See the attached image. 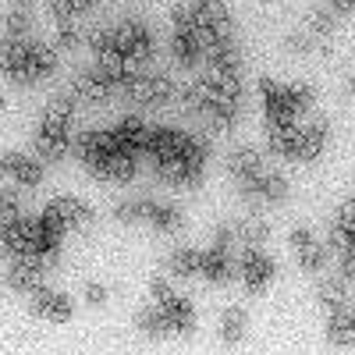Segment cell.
<instances>
[{"instance_id": "8", "label": "cell", "mask_w": 355, "mask_h": 355, "mask_svg": "<svg viewBox=\"0 0 355 355\" xmlns=\"http://www.w3.org/2000/svg\"><path fill=\"white\" fill-rule=\"evenodd\" d=\"M57 71V50L46 43H28V57H25V75L21 82H40L46 75Z\"/></svg>"}, {"instance_id": "56", "label": "cell", "mask_w": 355, "mask_h": 355, "mask_svg": "<svg viewBox=\"0 0 355 355\" xmlns=\"http://www.w3.org/2000/svg\"><path fill=\"white\" fill-rule=\"evenodd\" d=\"M0 110H4V96H0Z\"/></svg>"}, {"instance_id": "50", "label": "cell", "mask_w": 355, "mask_h": 355, "mask_svg": "<svg viewBox=\"0 0 355 355\" xmlns=\"http://www.w3.org/2000/svg\"><path fill=\"white\" fill-rule=\"evenodd\" d=\"M150 288H153V295H157V299H160V302H167V299H171V295H174V291H171V284H167V281H153V284H150Z\"/></svg>"}, {"instance_id": "43", "label": "cell", "mask_w": 355, "mask_h": 355, "mask_svg": "<svg viewBox=\"0 0 355 355\" xmlns=\"http://www.w3.org/2000/svg\"><path fill=\"white\" fill-rule=\"evenodd\" d=\"M206 125H210V132H227V128H234V114L214 110V114H206Z\"/></svg>"}, {"instance_id": "10", "label": "cell", "mask_w": 355, "mask_h": 355, "mask_svg": "<svg viewBox=\"0 0 355 355\" xmlns=\"http://www.w3.org/2000/svg\"><path fill=\"white\" fill-rule=\"evenodd\" d=\"M33 295V313L36 316H46V320H68L75 309H71V299H64V295H57L50 288H33L28 291Z\"/></svg>"}, {"instance_id": "52", "label": "cell", "mask_w": 355, "mask_h": 355, "mask_svg": "<svg viewBox=\"0 0 355 355\" xmlns=\"http://www.w3.org/2000/svg\"><path fill=\"white\" fill-rule=\"evenodd\" d=\"M93 4H96V0H75V8H78V11H89Z\"/></svg>"}, {"instance_id": "12", "label": "cell", "mask_w": 355, "mask_h": 355, "mask_svg": "<svg viewBox=\"0 0 355 355\" xmlns=\"http://www.w3.org/2000/svg\"><path fill=\"white\" fill-rule=\"evenodd\" d=\"M178 146H182V132L174 128H146V153H153V160H174Z\"/></svg>"}, {"instance_id": "2", "label": "cell", "mask_w": 355, "mask_h": 355, "mask_svg": "<svg viewBox=\"0 0 355 355\" xmlns=\"http://www.w3.org/2000/svg\"><path fill=\"white\" fill-rule=\"evenodd\" d=\"M274 270H277L274 259L266 256V252H259V245H249V252L239 256V274L245 281V291H252V295L263 291V284L274 277Z\"/></svg>"}, {"instance_id": "16", "label": "cell", "mask_w": 355, "mask_h": 355, "mask_svg": "<svg viewBox=\"0 0 355 355\" xmlns=\"http://www.w3.org/2000/svg\"><path fill=\"white\" fill-rule=\"evenodd\" d=\"M214 96H217V85L214 82H206V78H199V82H192L189 89H185V107L189 110H196V114H210L214 110Z\"/></svg>"}, {"instance_id": "51", "label": "cell", "mask_w": 355, "mask_h": 355, "mask_svg": "<svg viewBox=\"0 0 355 355\" xmlns=\"http://www.w3.org/2000/svg\"><path fill=\"white\" fill-rule=\"evenodd\" d=\"M355 8V0H334V11L341 15V11H352Z\"/></svg>"}, {"instance_id": "14", "label": "cell", "mask_w": 355, "mask_h": 355, "mask_svg": "<svg viewBox=\"0 0 355 355\" xmlns=\"http://www.w3.org/2000/svg\"><path fill=\"white\" fill-rule=\"evenodd\" d=\"M4 164H8L11 178H15L21 189H36L43 182V167L33 157H25V153H4Z\"/></svg>"}, {"instance_id": "45", "label": "cell", "mask_w": 355, "mask_h": 355, "mask_svg": "<svg viewBox=\"0 0 355 355\" xmlns=\"http://www.w3.org/2000/svg\"><path fill=\"white\" fill-rule=\"evenodd\" d=\"M284 46H288V50H295V53H309V50L316 46V40H309V36H288V40H284Z\"/></svg>"}, {"instance_id": "47", "label": "cell", "mask_w": 355, "mask_h": 355, "mask_svg": "<svg viewBox=\"0 0 355 355\" xmlns=\"http://www.w3.org/2000/svg\"><path fill=\"white\" fill-rule=\"evenodd\" d=\"M291 245H295V249L313 245V231H309V227H295V231H291Z\"/></svg>"}, {"instance_id": "30", "label": "cell", "mask_w": 355, "mask_h": 355, "mask_svg": "<svg viewBox=\"0 0 355 355\" xmlns=\"http://www.w3.org/2000/svg\"><path fill=\"white\" fill-rule=\"evenodd\" d=\"M171 53H174V61L182 64V68H192V64L199 61V50H196L192 36H174V43H171Z\"/></svg>"}, {"instance_id": "53", "label": "cell", "mask_w": 355, "mask_h": 355, "mask_svg": "<svg viewBox=\"0 0 355 355\" xmlns=\"http://www.w3.org/2000/svg\"><path fill=\"white\" fill-rule=\"evenodd\" d=\"M11 171H8V164H4V157H0V178H8Z\"/></svg>"}, {"instance_id": "38", "label": "cell", "mask_w": 355, "mask_h": 355, "mask_svg": "<svg viewBox=\"0 0 355 355\" xmlns=\"http://www.w3.org/2000/svg\"><path fill=\"white\" fill-rule=\"evenodd\" d=\"M266 234H270V227H266V220H249L245 227H242V242L245 245H263L266 242Z\"/></svg>"}, {"instance_id": "4", "label": "cell", "mask_w": 355, "mask_h": 355, "mask_svg": "<svg viewBox=\"0 0 355 355\" xmlns=\"http://www.w3.org/2000/svg\"><path fill=\"white\" fill-rule=\"evenodd\" d=\"M68 96H71L75 103H103V100L114 96V85H110L100 71H85V75L75 78V85L68 89Z\"/></svg>"}, {"instance_id": "13", "label": "cell", "mask_w": 355, "mask_h": 355, "mask_svg": "<svg viewBox=\"0 0 355 355\" xmlns=\"http://www.w3.org/2000/svg\"><path fill=\"white\" fill-rule=\"evenodd\" d=\"M114 139H117V150L121 153H139V150H146V125L139 121V117H121L114 128Z\"/></svg>"}, {"instance_id": "18", "label": "cell", "mask_w": 355, "mask_h": 355, "mask_svg": "<svg viewBox=\"0 0 355 355\" xmlns=\"http://www.w3.org/2000/svg\"><path fill=\"white\" fill-rule=\"evenodd\" d=\"M150 224H153V227H160L164 234H171V231H182L185 217H182V210H178V206L157 202V206H153V214H150Z\"/></svg>"}, {"instance_id": "37", "label": "cell", "mask_w": 355, "mask_h": 355, "mask_svg": "<svg viewBox=\"0 0 355 355\" xmlns=\"http://www.w3.org/2000/svg\"><path fill=\"white\" fill-rule=\"evenodd\" d=\"M242 242V227H234V224H220L217 227V249H224V252H234V245Z\"/></svg>"}, {"instance_id": "28", "label": "cell", "mask_w": 355, "mask_h": 355, "mask_svg": "<svg viewBox=\"0 0 355 355\" xmlns=\"http://www.w3.org/2000/svg\"><path fill=\"white\" fill-rule=\"evenodd\" d=\"M320 150H323V139H316V135H309L306 128H299V139H295L291 157H295V160H316Z\"/></svg>"}, {"instance_id": "36", "label": "cell", "mask_w": 355, "mask_h": 355, "mask_svg": "<svg viewBox=\"0 0 355 355\" xmlns=\"http://www.w3.org/2000/svg\"><path fill=\"white\" fill-rule=\"evenodd\" d=\"M171 25H174V36H192V33H196V18H192V8H174V15H171Z\"/></svg>"}, {"instance_id": "32", "label": "cell", "mask_w": 355, "mask_h": 355, "mask_svg": "<svg viewBox=\"0 0 355 355\" xmlns=\"http://www.w3.org/2000/svg\"><path fill=\"white\" fill-rule=\"evenodd\" d=\"M334 21H338V11H316V15L309 18L313 40H327V36L334 33Z\"/></svg>"}, {"instance_id": "46", "label": "cell", "mask_w": 355, "mask_h": 355, "mask_svg": "<svg viewBox=\"0 0 355 355\" xmlns=\"http://www.w3.org/2000/svg\"><path fill=\"white\" fill-rule=\"evenodd\" d=\"M85 302H89V306H103V302H107V288H103V284H89V288H85Z\"/></svg>"}, {"instance_id": "48", "label": "cell", "mask_w": 355, "mask_h": 355, "mask_svg": "<svg viewBox=\"0 0 355 355\" xmlns=\"http://www.w3.org/2000/svg\"><path fill=\"white\" fill-rule=\"evenodd\" d=\"M309 135H316V139H323V142H327V135H331V121H327V117H316V121L306 128Z\"/></svg>"}, {"instance_id": "17", "label": "cell", "mask_w": 355, "mask_h": 355, "mask_svg": "<svg viewBox=\"0 0 355 355\" xmlns=\"http://www.w3.org/2000/svg\"><path fill=\"white\" fill-rule=\"evenodd\" d=\"M231 174L239 178V182H249V178H259L263 174V157L256 150H234L231 160H227Z\"/></svg>"}, {"instance_id": "20", "label": "cell", "mask_w": 355, "mask_h": 355, "mask_svg": "<svg viewBox=\"0 0 355 355\" xmlns=\"http://www.w3.org/2000/svg\"><path fill=\"white\" fill-rule=\"evenodd\" d=\"M8 284H11L15 291H33V288H40V274H36L28 263H21V259L15 256L11 270H8Z\"/></svg>"}, {"instance_id": "54", "label": "cell", "mask_w": 355, "mask_h": 355, "mask_svg": "<svg viewBox=\"0 0 355 355\" xmlns=\"http://www.w3.org/2000/svg\"><path fill=\"white\" fill-rule=\"evenodd\" d=\"M345 89H348V93L355 96V78H348V82H345Z\"/></svg>"}, {"instance_id": "39", "label": "cell", "mask_w": 355, "mask_h": 355, "mask_svg": "<svg viewBox=\"0 0 355 355\" xmlns=\"http://www.w3.org/2000/svg\"><path fill=\"white\" fill-rule=\"evenodd\" d=\"M114 220H121V224H135V220H146V217H142V199H132V202H121V206H114Z\"/></svg>"}, {"instance_id": "15", "label": "cell", "mask_w": 355, "mask_h": 355, "mask_svg": "<svg viewBox=\"0 0 355 355\" xmlns=\"http://www.w3.org/2000/svg\"><path fill=\"white\" fill-rule=\"evenodd\" d=\"M331 341L334 345H355V309L348 302L331 309Z\"/></svg>"}, {"instance_id": "21", "label": "cell", "mask_w": 355, "mask_h": 355, "mask_svg": "<svg viewBox=\"0 0 355 355\" xmlns=\"http://www.w3.org/2000/svg\"><path fill=\"white\" fill-rule=\"evenodd\" d=\"M295 139H299V128H295V121H291V125H270V150H274L277 157H291Z\"/></svg>"}, {"instance_id": "49", "label": "cell", "mask_w": 355, "mask_h": 355, "mask_svg": "<svg viewBox=\"0 0 355 355\" xmlns=\"http://www.w3.org/2000/svg\"><path fill=\"white\" fill-rule=\"evenodd\" d=\"M338 224H355V199H348L345 206H341V210H338Z\"/></svg>"}, {"instance_id": "55", "label": "cell", "mask_w": 355, "mask_h": 355, "mask_svg": "<svg viewBox=\"0 0 355 355\" xmlns=\"http://www.w3.org/2000/svg\"><path fill=\"white\" fill-rule=\"evenodd\" d=\"M15 4H18V8H28V4H33V0H15Z\"/></svg>"}, {"instance_id": "7", "label": "cell", "mask_w": 355, "mask_h": 355, "mask_svg": "<svg viewBox=\"0 0 355 355\" xmlns=\"http://www.w3.org/2000/svg\"><path fill=\"white\" fill-rule=\"evenodd\" d=\"M71 114H75V100H71V96L53 100V103H50V110L43 114L40 135H50V139H68V128H71Z\"/></svg>"}, {"instance_id": "33", "label": "cell", "mask_w": 355, "mask_h": 355, "mask_svg": "<svg viewBox=\"0 0 355 355\" xmlns=\"http://www.w3.org/2000/svg\"><path fill=\"white\" fill-rule=\"evenodd\" d=\"M25 214H21V206H18V196L15 192H0V224L4 227H11V224H18Z\"/></svg>"}, {"instance_id": "3", "label": "cell", "mask_w": 355, "mask_h": 355, "mask_svg": "<svg viewBox=\"0 0 355 355\" xmlns=\"http://www.w3.org/2000/svg\"><path fill=\"white\" fill-rule=\"evenodd\" d=\"M199 274L214 284H224L239 274V259H234V252H224V249L214 245V249L199 252Z\"/></svg>"}, {"instance_id": "40", "label": "cell", "mask_w": 355, "mask_h": 355, "mask_svg": "<svg viewBox=\"0 0 355 355\" xmlns=\"http://www.w3.org/2000/svg\"><path fill=\"white\" fill-rule=\"evenodd\" d=\"M82 43V33L71 25V21H61V28H57V46H64V50H75Z\"/></svg>"}, {"instance_id": "5", "label": "cell", "mask_w": 355, "mask_h": 355, "mask_svg": "<svg viewBox=\"0 0 355 355\" xmlns=\"http://www.w3.org/2000/svg\"><path fill=\"white\" fill-rule=\"evenodd\" d=\"M160 313H164V327H167V334H192V331H196L192 302L182 299V295H171L167 302H160Z\"/></svg>"}, {"instance_id": "26", "label": "cell", "mask_w": 355, "mask_h": 355, "mask_svg": "<svg viewBox=\"0 0 355 355\" xmlns=\"http://www.w3.org/2000/svg\"><path fill=\"white\" fill-rule=\"evenodd\" d=\"M259 192H263L266 202H281L288 196V182H284L281 174H274V171H263L259 174Z\"/></svg>"}, {"instance_id": "23", "label": "cell", "mask_w": 355, "mask_h": 355, "mask_svg": "<svg viewBox=\"0 0 355 355\" xmlns=\"http://www.w3.org/2000/svg\"><path fill=\"white\" fill-rule=\"evenodd\" d=\"M192 18H196V25H217V21H224L231 15H227V8L220 4V0H196Z\"/></svg>"}, {"instance_id": "11", "label": "cell", "mask_w": 355, "mask_h": 355, "mask_svg": "<svg viewBox=\"0 0 355 355\" xmlns=\"http://www.w3.org/2000/svg\"><path fill=\"white\" fill-rule=\"evenodd\" d=\"M25 57H28V43L25 40H15V36H4L0 40V71L8 78H18L25 75Z\"/></svg>"}, {"instance_id": "1", "label": "cell", "mask_w": 355, "mask_h": 355, "mask_svg": "<svg viewBox=\"0 0 355 355\" xmlns=\"http://www.w3.org/2000/svg\"><path fill=\"white\" fill-rule=\"evenodd\" d=\"M117 93L128 96L132 103H142V107H160L174 96V82L167 75H142L135 82H121Z\"/></svg>"}, {"instance_id": "19", "label": "cell", "mask_w": 355, "mask_h": 355, "mask_svg": "<svg viewBox=\"0 0 355 355\" xmlns=\"http://www.w3.org/2000/svg\"><path fill=\"white\" fill-rule=\"evenodd\" d=\"M178 157H182L185 164H206V157H210V142L199 139V135H185L182 132V146H178Z\"/></svg>"}, {"instance_id": "6", "label": "cell", "mask_w": 355, "mask_h": 355, "mask_svg": "<svg viewBox=\"0 0 355 355\" xmlns=\"http://www.w3.org/2000/svg\"><path fill=\"white\" fill-rule=\"evenodd\" d=\"M89 174L103 178V182H132L135 178V157L114 150L110 157H103V160H96L93 167H89Z\"/></svg>"}, {"instance_id": "35", "label": "cell", "mask_w": 355, "mask_h": 355, "mask_svg": "<svg viewBox=\"0 0 355 355\" xmlns=\"http://www.w3.org/2000/svg\"><path fill=\"white\" fill-rule=\"evenodd\" d=\"M4 28H8V36H15V40H25V33L33 28V21H28V11H25V8H18V11L4 15Z\"/></svg>"}, {"instance_id": "24", "label": "cell", "mask_w": 355, "mask_h": 355, "mask_svg": "<svg viewBox=\"0 0 355 355\" xmlns=\"http://www.w3.org/2000/svg\"><path fill=\"white\" fill-rule=\"evenodd\" d=\"M242 331H245V313H242V309H224V320H220V341L239 345V341H242Z\"/></svg>"}, {"instance_id": "22", "label": "cell", "mask_w": 355, "mask_h": 355, "mask_svg": "<svg viewBox=\"0 0 355 355\" xmlns=\"http://www.w3.org/2000/svg\"><path fill=\"white\" fill-rule=\"evenodd\" d=\"M167 266L178 277H192V274H199V252L196 249H174L167 256Z\"/></svg>"}, {"instance_id": "25", "label": "cell", "mask_w": 355, "mask_h": 355, "mask_svg": "<svg viewBox=\"0 0 355 355\" xmlns=\"http://www.w3.org/2000/svg\"><path fill=\"white\" fill-rule=\"evenodd\" d=\"M71 150L68 139H50V135H36V157L46 160V164H57L64 160V153Z\"/></svg>"}, {"instance_id": "42", "label": "cell", "mask_w": 355, "mask_h": 355, "mask_svg": "<svg viewBox=\"0 0 355 355\" xmlns=\"http://www.w3.org/2000/svg\"><path fill=\"white\" fill-rule=\"evenodd\" d=\"M352 245H355V239L348 234V227L334 224V231H331V249H338V252H348Z\"/></svg>"}, {"instance_id": "41", "label": "cell", "mask_w": 355, "mask_h": 355, "mask_svg": "<svg viewBox=\"0 0 355 355\" xmlns=\"http://www.w3.org/2000/svg\"><path fill=\"white\" fill-rule=\"evenodd\" d=\"M50 11H53V18H57V21H71V18L78 15L75 0H50Z\"/></svg>"}, {"instance_id": "31", "label": "cell", "mask_w": 355, "mask_h": 355, "mask_svg": "<svg viewBox=\"0 0 355 355\" xmlns=\"http://www.w3.org/2000/svg\"><path fill=\"white\" fill-rule=\"evenodd\" d=\"M327 252H331L327 245H316V242H313V245H306V249H299V263H302V270L316 274L320 266L327 263Z\"/></svg>"}, {"instance_id": "29", "label": "cell", "mask_w": 355, "mask_h": 355, "mask_svg": "<svg viewBox=\"0 0 355 355\" xmlns=\"http://www.w3.org/2000/svg\"><path fill=\"white\" fill-rule=\"evenodd\" d=\"M284 103L295 110V114H302V110H309L313 107V85H288L284 89Z\"/></svg>"}, {"instance_id": "44", "label": "cell", "mask_w": 355, "mask_h": 355, "mask_svg": "<svg viewBox=\"0 0 355 355\" xmlns=\"http://www.w3.org/2000/svg\"><path fill=\"white\" fill-rule=\"evenodd\" d=\"M259 93H263L266 103H281V100H284V89H281L277 82H270V78H263V82H259Z\"/></svg>"}, {"instance_id": "34", "label": "cell", "mask_w": 355, "mask_h": 355, "mask_svg": "<svg viewBox=\"0 0 355 355\" xmlns=\"http://www.w3.org/2000/svg\"><path fill=\"white\" fill-rule=\"evenodd\" d=\"M135 323H139V331H146V334H167L164 313H160V309H139Z\"/></svg>"}, {"instance_id": "9", "label": "cell", "mask_w": 355, "mask_h": 355, "mask_svg": "<svg viewBox=\"0 0 355 355\" xmlns=\"http://www.w3.org/2000/svg\"><path fill=\"white\" fill-rule=\"evenodd\" d=\"M157 174H160V182H167V185L192 189V185H199L202 167H199V164H185L182 157H174V160H160V164H157Z\"/></svg>"}, {"instance_id": "27", "label": "cell", "mask_w": 355, "mask_h": 355, "mask_svg": "<svg viewBox=\"0 0 355 355\" xmlns=\"http://www.w3.org/2000/svg\"><path fill=\"white\" fill-rule=\"evenodd\" d=\"M316 299L323 302V306H341V302H348V284L341 281V277H334V281H323L320 288H316Z\"/></svg>"}]
</instances>
